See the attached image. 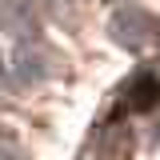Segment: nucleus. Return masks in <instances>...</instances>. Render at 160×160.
<instances>
[{"instance_id": "obj_2", "label": "nucleus", "mask_w": 160, "mask_h": 160, "mask_svg": "<svg viewBox=\"0 0 160 160\" xmlns=\"http://www.w3.org/2000/svg\"><path fill=\"white\" fill-rule=\"evenodd\" d=\"M0 72H4V56H0Z\"/></svg>"}, {"instance_id": "obj_1", "label": "nucleus", "mask_w": 160, "mask_h": 160, "mask_svg": "<svg viewBox=\"0 0 160 160\" xmlns=\"http://www.w3.org/2000/svg\"><path fill=\"white\" fill-rule=\"evenodd\" d=\"M40 76H44V56L32 44L16 48V84H36Z\"/></svg>"}]
</instances>
